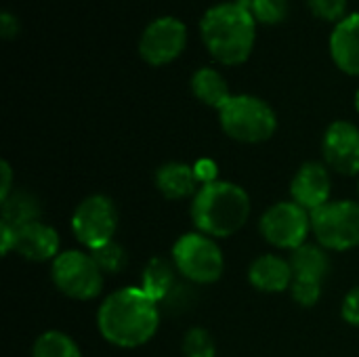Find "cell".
Returning a JSON list of instances; mask_svg holds the SVG:
<instances>
[{"mask_svg":"<svg viewBox=\"0 0 359 357\" xmlns=\"http://www.w3.org/2000/svg\"><path fill=\"white\" fill-rule=\"evenodd\" d=\"M307 6L313 17L328 21V23H339L343 21L347 13V0H307Z\"/></svg>","mask_w":359,"mask_h":357,"instance_id":"cell-25","label":"cell"},{"mask_svg":"<svg viewBox=\"0 0 359 357\" xmlns=\"http://www.w3.org/2000/svg\"><path fill=\"white\" fill-rule=\"evenodd\" d=\"M154 183L156 189L162 194V198L170 200V202H181L187 200L198 194L200 183L198 177L194 173V164L187 162H164L162 166H158L156 175H154Z\"/></svg>","mask_w":359,"mask_h":357,"instance_id":"cell-16","label":"cell"},{"mask_svg":"<svg viewBox=\"0 0 359 357\" xmlns=\"http://www.w3.org/2000/svg\"><path fill=\"white\" fill-rule=\"evenodd\" d=\"M0 202L2 200H6L13 191H15V187L17 185H13V168H11V164L6 162V160H2L0 162Z\"/></svg>","mask_w":359,"mask_h":357,"instance_id":"cell-30","label":"cell"},{"mask_svg":"<svg viewBox=\"0 0 359 357\" xmlns=\"http://www.w3.org/2000/svg\"><path fill=\"white\" fill-rule=\"evenodd\" d=\"M118 208L105 194H90L78 202L72 213V234L78 244L93 252L116 240Z\"/></svg>","mask_w":359,"mask_h":357,"instance_id":"cell-8","label":"cell"},{"mask_svg":"<svg viewBox=\"0 0 359 357\" xmlns=\"http://www.w3.org/2000/svg\"><path fill=\"white\" fill-rule=\"evenodd\" d=\"M19 32H21L19 19L11 11H2V15H0V36L4 40H13Z\"/></svg>","mask_w":359,"mask_h":357,"instance_id":"cell-29","label":"cell"},{"mask_svg":"<svg viewBox=\"0 0 359 357\" xmlns=\"http://www.w3.org/2000/svg\"><path fill=\"white\" fill-rule=\"evenodd\" d=\"M32 357H82V351L69 335L61 330H46L34 341Z\"/></svg>","mask_w":359,"mask_h":357,"instance_id":"cell-21","label":"cell"},{"mask_svg":"<svg viewBox=\"0 0 359 357\" xmlns=\"http://www.w3.org/2000/svg\"><path fill=\"white\" fill-rule=\"evenodd\" d=\"M353 103H355V109H358V114H359V88H358V93H355V99H353Z\"/></svg>","mask_w":359,"mask_h":357,"instance_id":"cell-31","label":"cell"},{"mask_svg":"<svg viewBox=\"0 0 359 357\" xmlns=\"http://www.w3.org/2000/svg\"><path fill=\"white\" fill-rule=\"evenodd\" d=\"M177 276L179 271L175 269L170 257H154L147 261V265L143 267V274H141V288L154 299L158 301L160 305H164L175 288H177Z\"/></svg>","mask_w":359,"mask_h":357,"instance_id":"cell-19","label":"cell"},{"mask_svg":"<svg viewBox=\"0 0 359 357\" xmlns=\"http://www.w3.org/2000/svg\"><path fill=\"white\" fill-rule=\"evenodd\" d=\"M181 349L183 357H217V343L202 326H194L185 332Z\"/></svg>","mask_w":359,"mask_h":357,"instance_id":"cell-22","label":"cell"},{"mask_svg":"<svg viewBox=\"0 0 359 357\" xmlns=\"http://www.w3.org/2000/svg\"><path fill=\"white\" fill-rule=\"evenodd\" d=\"M324 164L343 177H359V128L349 120H334L322 137Z\"/></svg>","mask_w":359,"mask_h":357,"instance_id":"cell-11","label":"cell"},{"mask_svg":"<svg viewBox=\"0 0 359 357\" xmlns=\"http://www.w3.org/2000/svg\"><path fill=\"white\" fill-rule=\"evenodd\" d=\"M290 200L309 213L332 202V170L318 160L303 162L290 181Z\"/></svg>","mask_w":359,"mask_h":357,"instance_id":"cell-12","label":"cell"},{"mask_svg":"<svg viewBox=\"0 0 359 357\" xmlns=\"http://www.w3.org/2000/svg\"><path fill=\"white\" fill-rule=\"evenodd\" d=\"M50 282L55 288L72 301H95L103 292L105 274L88 250H61L50 263Z\"/></svg>","mask_w":359,"mask_h":357,"instance_id":"cell-6","label":"cell"},{"mask_svg":"<svg viewBox=\"0 0 359 357\" xmlns=\"http://www.w3.org/2000/svg\"><path fill=\"white\" fill-rule=\"evenodd\" d=\"M40 219H42V206L32 191L15 187V191L0 202V223H6L15 229Z\"/></svg>","mask_w":359,"mask_h":357,"instance_id":"cell-20","label":"cell"},{"mask_svg":"<svg viewBox=\"0 0 359 357\" xmlns=\"http://www.w3.org/2000/svg\"><path fill=\"white\" fill-rule=\"evenodd\" d=\"M162 322V305L141 286H124L109 292L97 309L101 339L118 349L147 345Z\"/></svg>","mask_w":359,"mask_h":357,"instance_id":"cell-1","label":"cell"},{"mask_svg":"<svg viewBox=\"0 0 359 357\" xmlns=\"http://www.w3.org/2000/svg\"><path fill=\"white\" fill-rule=\"evenodd\" d=\"M257 25V19L242 0H225L206 8L200 19V36L215 61L233 67L250 59Z\"/></svg>","mask_w":359,"mask_h":357,"instance_id":"cell-2","label":"cell"},{"mask_svg":"<svg viewBox=\"0 0 359 357\" xmlns=\"http://www.w3.org/2000/svg\"><path fill=\"white\" fill-rule=\"evenodd\" d=\"M332 63L347 76H359V11L334 25L328 40Z\"/></svg>","mask_w":359,"mask_h":357,"instance_id":"cell-15","label":"cell"},{"mask_svg":"<svg viewBox=\"0 0 359 357\" xmlns=\"http://www.w3.org/2000/svg\"><path fill=\"white\" fill-rule=\"evenodd\" d=\"M341 316H343V320H345L349 326L359 328V286L351 288V290L345 295L343 305H341Z\"/></svg>","mask_w":359,"mask_h":357,"instance_id":"cell-27","label":"cell"},{"mask_svg":"<svg viewBox=\"0 0 359 357\" xmlns=\"http://www.w3.org/2000/svg\"><path fill=\"white\" fill-rule=\"evenodd\" d=\"M288 0H250V13L257 23L278 25L288 17Z\"/></svg>","mask_w":359,"mask_h":357,"instance_id":"cell-24","label":"cell"},{"mask_svg":"<svg viewBox=\"0 0 359 357\" xmlns=\"http://www.w3.org/2000/svg\"><path fill=\"white\" fill-rule=\"evenodd\" d=\"M288 261H290L294 280H309V282L324 284L332 269L328 250L320 246L318 242H307L301 248L292 250L288 255Z\"/></svg>","mask_w":359,"mask_h":357,"instance_id":"cell-17","label":"cell"},{"mask_svg":"<svg viewBox=\"0 0 359 357\" xmlns=\"http://www.w3.org/2000/svg\"><path fill=\"white\" fill-rule=\"evenodd\" d=\"M358 202H359V183H358Z\"/></svg>","mask_w":359,"mask_h":357,"instance_id":"cell-32","label":"cell"},{"mask_svg":"<svg viewBox=\"0 0 359 357\" xmlns=\"http://www.w3.org/2000/svg\"><path fill=\"white\" fill-rule=\"evenodd\" d=\"M313 238L328 252H347L359 246V202L332 200L311 213Z\"/></svg>","mask_w":359,"mask_h":357,"instance_id":"cell-7","label":"cell"},{"mask_svg":"<svg viewBox=\"0 0 359 357\" xmlns=\"http://www.w3.org/2000/svg\"><path fill=\"white\" fill-rule=\"evenodd\" d=\"M322 288H324V284H320V282L294 280L290 286V297L297 305L309 309V307H316L318 301L322 299Z\"/></svg>","mask_w":359,"mask_h":357,"instance_id":"cell-26","label":"cell"},{"mask_svg":"<svg viewBox=\"0 0 359 357\" xmlns=\"http://www.w3.org/2000/svg\"><path fill=\"white\" fill-rule=\"evenodd\" d=\"M259 234L278 250H297L307 244L313 234L311 213L294 200H280L271 204L259 219Z\"/></svg>","mask_w":359,"mask_h":357,"instance_id":"cell-9","label":"cell"},{"mask_svg":"<svg viewBox=\"0 0 359 357\" xmlns=\"http://www.w3.org/2000/svg\"><path fill=\"white\" fill-rule=\"evenodd\" d=\"M187 46V25L172 15L158 17L145 25L139 38V55L151 67H164L177 61Z\"/></svg>","mask_w":359,"mask_h":357,"instance_id":"cell-10","label":"cell"},{"mask_svg":"<svg viewBox=\"0 0 359 357\" xmlns=\"http://www.w3.org/2000/svg\"><path fill=\"white\" fill-rule=\"evenodd\" d=\"M248 282L255 290L265 295H282L290 290L294 274L288 257H282L278 252L259 255L248 267Z\"/></svg>","mask_w":359,"mask_h":357,"instance_id":"cell-14","label":"cell"},{"mask_svg":"<svg viewBox=\"0 0 359 357\" xmlns=\"http://www.w3.org/2000/svg\"><path fill=\"white\" fill-rule=\"evenodd\" d=\"M170 261L183 280L198 286L219 282L225 271V257L219 240L196 229L177 238L170 250Z\"/></svg>","mask_w":359,"mask_h":357,"instance_id":"cell-5","label":"cell"},{"mask_svg":"<svg viewBox=\"0 0 359 357\" xmlns=\"http://www.w3.org/2000/svg\"><path fill=\"white\" fill-rule=\"evenodd\" d=\"M252 200L248 191L231 181H215L202 185L191 200L189 217L196 231L215 240L236 236L250 219Z\"/></svg>","mask_w":359,"mask_h":357,"instance_id":"cell-3","label":"cell"},{"mask_svg":"<svg viewBox=\"0 0 359 357\" xmlns=\"http://www.w3.org/2000/svg\"><path fill=\"white\" fill-rule=\"evenodd\" d=\"M13 252L32 263H53L61 255L59 231L42 219L21 225L15 229Z\"/></svg>","mask_w":359,"mask_h":357,"instance_id":"cell-13","label":"cell"},{"mask_svg":"<svg viewBox=\"0 0 359 357\" xmlns=\"http://www.w3.org/2000/svg\"><path fill=\"white\" fill-rule=\"evenodd\" d=\"M194 173H196V177H198L200 187L219 181V164H217L212 158H202V160H198V162L194 164Z\"/></svg>","mask_w":359,"mask_h":357,"instance_id":"cell-28","label":"cell"},{"mask_svg":"<svg viewBox=\"0 0 359 357\" xmlns=\"http://www.w3.org/2000/svg\"><path fill=\"white\" fill-rule=\"evenodd\" d=\"M93 257H95V261L99 263V267H101V271L105 276H116V274L124 271V267L128 263V255H126L124 246L118 244L116 240L101 246V248H97V250H93Z\"/></svg>","mask_w":359,"mask_h":357,"instance_id":"cell-23","label":"cell"},{"mask_svg":"<svg viewBox=\"0 0 359 357\" xmlns=\"http://www.w3.org/2000/svg\"><path fill=\"white\" fill-rule=\"evenodd\" d=\"M223 133L244 145H259L269 141L278 130L276 109L257 95H233L219 112Z\"/></svg>","mask_w":359,"mask_h":357,"instance_id":"cell-4","label":"cell"},{"mask_svg":"<svg viewBox=\"0 0 359 357\" xmlns=\"http://www.w3.org/2000/svg\"><path fill=\"white\" fill-rule=\"evenodd\" d=\"M189 86H191L194 97L200 103H204L206 107H212L217 112H221L233 97L225 76L215 67H198L191 74Z\"/></svg>","mask_w":359,"mask_h":357,"instance_id":"cell-18","label":"cell"}]
</instances>
